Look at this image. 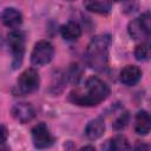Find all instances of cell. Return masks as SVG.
<instances>
[{"instance_id": "obj_18", "label": "cell", "mask_w": 151, "mask_h": 151, "mask_svg": "<svg viewBox=\"0 0 151 151\" xmlns=\"http://www.w3.org/2000/svg\"><path fill=\"white\" fill-rule=\"evenodd\" d=\"M6 137H7V131H6V127L2 125V143L6 142Z\"/></svg>"}, {"instance_id": "obj_5", "label": "cell", "mask_w": 151, "mask_h": 151, "mask_svg": "<svg viewBox=\"0 0 151 151\" xmlns=\"http://www.w3.org/2000/svg\"><path fill=\"white\" fill-rule=\"evenodd\" d=\"M54 55V47L47 40L38 41L31 53V63L34 66H44L48 64Z\"/></svg>"}, {"instance_id": "obj_6", "label": "cell", "mask_w": 151, "mask_h": 151, "mask_svg": "<svg viewBox=\"0 0 151 151\" xmlns=\"http://www.w3.org/2000/svg\"><path fill=\"white\" fill-rule=\"evenodd\" d=\"M39 84H40V78L38 72L34 68H27L18 78L17 87L21 94H28L38 90Z\"/></svg>"}, {"instance_id": "obj_20", "label": "cell", "mask_w": 151, "mask_h": 151, "mask_svg": "<svg viewBox=\"0 0 151 151\" xmlns=\"http://www.w3.org/2000/svg\"><path fill=\"white\" fill-rule=\"evenodd\" d=\"M68 1H72V0H68Z\"/></svg>"}, {"instance_id": "obj_2", "label": "cell", "mask_w": 151, "mask_h": 151, "mask_svg": "<svg viewBox=\"0 0 151 151\" xmlns=\"http://www.w3.org/2000/svg\"><path fill=\"white\" fill-rule=\"evenodd\" d=\"M112 39L109 34H99L92 38L86 48V63L87 65L98 71L104 72L109 67V52Z\"/></svg>"}, {"instance_id": "obj_1", "label": "cell", "mask_w": 151, "mask_h": 151, "mask_svg": "<svg viewBox=\"0 0 151 151\" xmlns=\"http://www.w3.org/2000/svg\"><path fill=\"white\" fill-rule=\"evenodd\" d=\"M110 94V87L98 77H91L85 81L83 90L72 91L70 100L80 106H96Z\"/></svg>"}, {"instance_id": "obj_17", "label": "cell", "mask_w": 151, "mask_h": 151, "mask_svg": "<svg viewBox=\"0 0 151 151\" xmlns=\"http://www.w3.org/2000/svg\"><path fill=\"white\" fill-rule=\"evenodd\" d=\"M129 123V114L127 113H123L119 118H117V120L113 123V129L114 130H122L126 126V124Z\"/></svg>"}, {"instance_id": "obj_15", "label": "cell", "mask_w": 151, "mask_h": 151, "mask_svg": "<svg viewBox=\"0 0 151 151\" xmlns=\"http://www.w3.org/2000/svg\"><path fill=\"white\" fill-rule=\"evenodd\" d=\"M134 57L139 61L151 60V41H142L134 50Z\"/></svg>"}, {"instance_id": "obj_12", "label": "cell", "mask_w": 151, "mask_h": 151, "mask_svg": "<svg viewBox=\"0 0 151 151\" xmlns=\"http://www.w3.org/2000/svg\"><path fill=\"white\" fill-rule=\"evenodd\" d=\"M104 130H105L104 120L101 118H96V119H92L86 125L84 133H85L87 139L94 140V139H98V138H100L103 136Z\"/></svg>"}, {"instance_id": "obj_10", "label": "cell", "mask_w": 151, "mask_h": 151, "mask_svg": "<svg viewBox=\"0 0 151 151\" xmlns=\"http://www.w3.org/2000/svg\"><path fill=\"white\" fill-rule=\"evenodd\" d=\"M1 20L5 26L9 28H18L22 22V15L17 8L8 7L2 11Z\"/></svg>"}, {"instance_id": "obj_16", "label": "cell", "mask_w": 151, "mask_h": 151, "mask_svg": "<svg viewBox=\"0 0 151 151\" xmlns=\"http://www.w3.org/2000/svg\"><path fill=\"white\" fill-rule=\"evenodd\" d=\"M111 149L112 150H127L130 149V145L127 143V139L124 136H116L111 140Z\"/></svg>"}, {"instance_id": "obj_4", "label": "cell", "mask_w": 151, "mask_h": 151, "mask_svg": "<svg viewBox=\"0 0 151 151\" xmlns=\"http://www.w3.org/2000/svg\"><path fill=\"white\" fill-rule=\"evenodd\" d=\"M7 45L12 53V65L17 68L21 65L22 57L25 53V34L21 31H12L7 35Z\"/></svg>"}, {"instance_id": "obj_8", "label": "cell", "mask_w": 151, "mask_h": 151, "mask_svg": "<svg viewBox=\"0 0 151 151\" xmlns=\"http://www.w3.org/2000/svg\"><path fill=\"white\" fill-rule=\"evenodd\" d=\"M12 116L18 122L25 124L34 118L35 111L33 106L28 103H18L12 107Z\"/></svg>"}, {"instance_id": "obj_3", "label": "cell", "mask_w": 151, "mask_h": 151, "mask_svg": "<svg viewBox=\"0 0 151 151\" xmlns=\"http://www.w3.org/2000/svg\"><path fill=\"white\" fill-rule=\"evenodd\" d=\"M130 37L134 40H149L151 39V13L145 12L130 21L127 26Z\"/></svg>"}, {"instance_id": "obj_11", "label": "cell", "mask_w": 151, "mask_h": 151, "mask_svg": "<svg viewBox=\"0 0 151 151\" xmlns=\"http://www.w3.org/2000/svg\"><path fill=\"white\" fill-rule=\"evenodd\" d=\"M134 131L140 134L145 136L151 131V114L146 111H139L134 118Z\"/></svg>"}, {"instance_id": "obj_13", "label": "cell", "mask_w": 151, "mask_h": 151, "mask_svg": "<svg viewBox=\"0 0 151 151\" xmlns=\"http://www.w3.org/2000/svg\"><path fill=\"white\" fill-rule=\"evenodd\" d=\"M84 6L87 11L97 14H109L111 12V0H84Z\"/></svg>"}, {"instance_id": "obj_9", "label": "cell", "mask_w": 151, "mask_h": 151, "mask_svg": "<svg viewBox=\"0 0 151 151\" xmlns=\"http://www.w3.org/2000/svg\"><path fill=\"white\" fill-rule=\"evenodd\" d=\"M120 81L126 86L136 85L142 78V71L138 66L127 65L120 71Z\"/></svg>"}, {"instance_id": "obj_7", "label": "cell", "mask_w": 151, "mask_h": 151, "mask_svg": "<svg viewBox=\"0 0 151 151\" xmlns=\"http://www.w3.org/2000/svg\"><path fill=\"white\" fill-rule=\"evenodd\" d=\"M32 140L38 149H45L52 145L53 137L45 123H39L32 129Z\"/></svg>"}, {"instance_id": "obj_19", "label": "cell", "mask_w": 151, "mask_h": 151, "mask_svg": "<svg viewBox=\"0 0 151 151\" xmlns=\"http://www.w3.org/2000/svg\"><path fill=\"white\" fill-rule=\"evenodd\" d=\"M114 1H123V0H114Z\"/></svg>"}, {"instance_id": "obj_14", "label": "cell", "mask_w": 151, "mask_h": 151, "mask_svg": "<svg viewBox=\"0 0 151 151\" xmlns=\"http://www.w3.org/2000/svg\"><path fill=\"white\" fill-rule=\"evenodd\" d=\"M61 37L67 41H76L81 35V28L78 22L76 21H68L60 28Z\"/></svg>"}]
</instances>
